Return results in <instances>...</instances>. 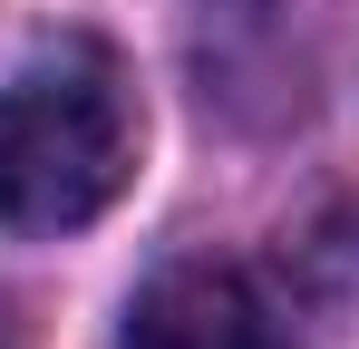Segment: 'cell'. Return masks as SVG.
I'll return each instance as SVG.
<instances>
[{
	"mask_svg": "<svg viewBox=\"0 0 359 349\" xmlns=\"http://www.w3.org/2000/svg\"><path fill=\"white\" fill-rule=\"evenodd\" d=\"M136 174V97L97 39L39 49L0 88V233H78Z\"/></svg>",
	"mask_w": 359,
	"mask_h": 349,
	"instance_id": "6da1fadb",
	"label": "cell"
},
{
	"mask_svg": "<svg viewBox=\"0 0 359 349\" xmlns=\"http://www.w3.org/2000/svg\"><path fill=\"white\" fill-rule=\"evenodd\" d=\"M117 349H301V340L233 262H165L126 301Z\"/></svg>",
	"mask_w": 359,
	"mask_h": 349,
	"instance_id": "7a4b0ae2",
	"label": "cell"
},
{
	"mask_svg": "<svg viewBox=\"0 0 359 349\" xmlns=\"http://www.w3.org/2000/svg\"><path fill=\"white\" fill-rule=\"evenodd\" d=\"M0 349H10V340H0Z\"/></svg>",
	"mask_w": 359,
	"mask_h": 349,
	"instance_id": "3957f363",
	"label": "cell"
}]
</instances>
